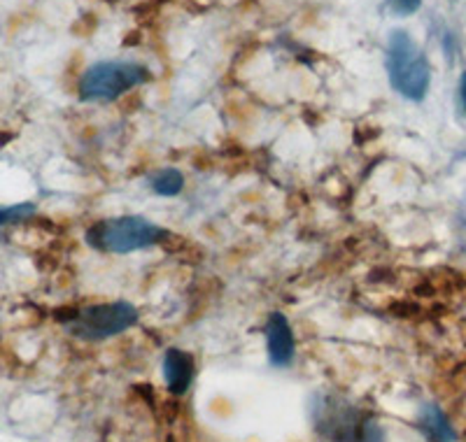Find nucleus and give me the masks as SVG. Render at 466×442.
Here are the masks:
<instances>
[{
    "instance_id": "obj_1",
    "label": "nucleus",
    "mask_w": 466,
    "mask_h": 442,
    "mask_svg": "<svg viewBox=\"0 0 466 442\" xmlns=\"http://www.w3.org/2000/svg\"><path fill=\"white\" fill-rule=\"evenodd\" d=\"M313 427L329 442H382V427L366 415L361 407L352 406L334 394H319L313 400Z\"/></svg>"
},
{
    "instance_id": "obj_2",
    "label": "nucleus",
    "mask_w": 466,
    "mask_h": 442,
    "mask_svg": "<svg viewBox=\"0 0 466 442\" xmlns=\"http://www.w3.org/2000/svg\"><path fill=\"white\" fill-rule=\"evenodd\" d=\"M166 231L145 216H115L103 219L86 231V245L106 254H131L161 243Z\"/></svg>"
},
{
    "instance_id": "obj_3",
    "label": "nucleus",
    "mask_w": 466,
    "mask_h": 442,
    "mask_svg": "<svg viewBox=\"0 0 466 442\" xmlns=\"http://www.w3.org/2000/svg\"><path fill=\"white\" fill-rule=\"evenodd\" d=\"M387 75L397 94L408 100H422L430 91L431 70L424 54L406 31L390 33L387 43Z\"/></svg>"
},
{
    "instance_id": "obj_4",
    "label": "nucleus",
    "mask_w": 466,
    "mask_h": 442,
    "mask_svg": "<svg viewBox=\"0 0 466 442\" xmlns=\"http://www.w3.org/2000/svg\"><path fill=\"white\" fill-rule=\"evenodd\" d=\"M149 70L133 61H101L85 70L77 85V94L86 103H107L145 85Z\"/></svg>"
},
{
    "instance_id": "obj_5",
    "label": "nucleus",
    "mask_w": 466,
    "mask_h": 442,
    "mask_svg": "<svg viewBox=\"0 0 466 442\" xmlns=\"http://www.w3.org/2000/svg\"><path fill=\"white\" fill-rule=\"evenodd\" d=\"M136 321H138V310L131 303L116 300V303L82 307L75 315L66 316L64 324L80 340H106L128 331Z\"/></svg>"
},
{
    "instance_id": "obj_6",
    "label": "nucleus",
    "mask_w": 466,
    "mask_h": 442,
    "mask_svg": "<svg viewBox=\"0 0 466 442\" xmlns=\"http://www.w3.org/2000/svg\"><path fill=\"white\" fill-rule=\"evenodd\" d=\"M266 347H268L270 364L276 368H285L294 361V352H297L294 333L287 316L280 312H273L266 321Z\"/></svg>"
},
{
    "instance_id": "obj_7",
    "label": "nucleus",
    "mask_w": 466,
    "mask_h": 442,
    "mask_svg": "<svg viewBox=\"0 0 466 442\" xmlns=\"http://www.w3.org/2000/svg\"><path fill=\"white\" fill-rule=\"evenodd\" d=\"M194 358L182 349H168L164 357V379L170 394L182 396L194 382Z\"/></svg>"
},
{
    "instance_id": "obj_8",
    "label": "nucleus",
    "mask_w": 466,
    "mask_h": 442,
    "mask_svg": "<svg viewBox=\"0 0 466 442\" xmlns=\"http://www.w3.org/2000/svg\"><path fill=\"white\" fill-rule=\"evenodd\" d=\"M420 428L427 433L431 442H452L455 440V431L452 427L448 424L443 412L434 406H427L420 415Z\"/></svg>"
},
{
    "instance_id": "obj_9",
    "label": "nucleus",
    "mask_w": 466,
    "mask_h": 442,
    "mask_svg": "<svg viewBox=\"0 0 466 442\" xmlns=\"http://www.w3.org/2000/svg\"><path fill=\"white\" fill-rule=\"evenodd\" d=\"M149 186L154 189V194L170 198V196H177L185 189V177H182V173L177 168H164L152 175Z\"/></svg>"
},
{
    "instance_id": "obj_10",
    "label": "nucleus",
    "mask_w": 466,
    "mask_h": 442,
    "mask_svg": "<svg viewBox=\"0 0 466 442\" xmlns=\"http://www.w3.org/2000/svg\"><path fill=\"white\" fill-rule=\"evenodd\" d=\"M33 215H35V206H31V203H22V206H12V207H0V226H5V224H16V221H24Z\"/></svg>"
},
{
    "instance_id": "obj_11",
    "label": "nucleus",
    "mask_w": 466,
    "mask_h": 442,
    "mask_svg": "<svg viewBox=\"0 0 466 442\" xmlns=\"http://www.w3.org/2000/svg\"><path fill=\"white\" fill-rule=\"evenodd\" d=\"M420 5H422V0H390V7L399 16L415 15L420 10Z\"/></svg>"
},
{
    "instance_id": "obj_12",
    "label": "nucleus",
    "mask_w": 466,
    "mask_h": 442,
    "mask_svg": "<svg viewBox=\"0 0 466 442\" xmlns=\"http://www.w3.org/2000/svg\"><path fill=\"white\" fill-rule=\"evenodd\" d=\"M460 103H461V110L466 112V73L461 75V82H460Z\"/></svg>"
}]
</instances>
